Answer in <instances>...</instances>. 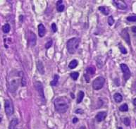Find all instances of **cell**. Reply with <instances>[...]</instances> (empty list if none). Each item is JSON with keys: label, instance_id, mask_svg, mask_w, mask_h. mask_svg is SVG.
Instances as JSON below:
<instances>
[{"label": "cell", "instance_id": "cell-16", "mask_svg": "<svg viewBox=\"0 0 136 129\" xmlns=\"http://www.w3.org/2000/svg\"><path fill=\"white\" fill-rule=\"evenodd\" d=\"M114 99L116 102L120 103L121 102H122V100H123V97L120 93H116L114 95Z\"/></svg>", "mask_w": 136, "mask_h": 129}, {"label": "cell", "instance_id": "cell-3", "mask_svg": "<svg viewBox=\"0 0 136 129\" xmlns=\"http://www.w3.org/2000/svg\"><path fill=\"white\" fill-rule=\"evenodd\" d=\"M105 83V79L104 78H103L102 76L97 77V78L94 80L93 83V89L95 90H99L102 89L104 86V84Z\"/></svg>", "mask_w": 136, "mask_h": 129}, {"label": "cell", "instance_id": "cell-17", "mask_svg": "<svg viewBox=\"0 0 136 129\" xmlns=\"http://www.w3.org/2000/svg\"><path fill=\"white\" fill-rule=\"evenodd\" d=\"M62 3H63V1H61V0L57 2V9L59 12H62L64 10V5L62 4Z\"/></svg>", "mask_w": 136, "mask_h": 129}, {"label": "cell", "instance_id": "cell-30", "mask_svg": "<svg viewBox=\"0 0 136 129\" xmlns=\"http://www.w3.org/2000/svg\"><path fill=\"white\" fill-rule=\"evenodd\" d=\"M26 81L25 79V76H24V75H23L22 78H21V85L24 87V86H26Z\"/></svg>", "mask_w": 136, "mask_h": 129}, {"label": "cell", "instance_id": "cell-24", "mask_svg": "<svg viewBox=\"0 0 136 129\" xmlns=\"http://www.w3.org/2000/svg\"><path fill=\"white\" fill-rule=\"evenodd\" d=\"M71 77L72 78V79L74 80H76L78 78V76H79V73L78 72H73V73H71Z\"/></svg>", "mask_w": 136, "mask_h": 129}, {"label": "cell", "instance_id": "cell-9", "mask_svg": "<svg viewBox=\"0 0 136 129\" xmlns=\"http://www.w3.org/2000/svg\"><path fill=\"white\" fill-rule=\"evenodd\" d=\"M121 36L123 37V39L126 42V43L130 45V36L129 34L128 33V30L127 29H123L121 32Z\"/></svg>", "mask_w": 136, "mask_h": 129}, {"label": "cell", "instance_id": "cell-35", "mask_svg": "<svg viewBox=\"0 0 136 129\" xmlns=\"http://www.w3.org/2000/svg\"><path fill=\"white\" fill-rule=\"evenodd\" d=\"M78 119H77V118H74V119H73V123H76L78 122Z\"/></svg>", "mask_w": 136, "mask_h": 129}, {"label": "cell", "instance_id": "cell-32", "mask_svg": "<svg viewBox=\"0 0 136 129\" xmlns=\"http://www.w3.org/2000/svg\"><path fill=\"white\" fill-rule=\"evenodd\" d=\"M84 76H85V80H86L87 83H90V76H89L88 75H87L86 73H85V75H84Z\"/></svg>", "mask_w": 136, "mask_h": 129}, {"label": "cell", "instance_id": "cell-37", "mask_svg": "<svg viewBox=\"0 0 136 129\" xmlns=\"http://www.w3.org/2000/svg\"><path fill=\"white\" fill-rule=\"evenodd\" d=\"M133 104H134V105L136 106V98L133 100Z\"/></svg>", "mask_w": 136, "mask_h": 129}, {"label": "cell", "instance_id": "cell-34", "mask_svg": "<svg viewBox=\"0 0 136 129\" xmlns=\"http://www.w3.org/2000/svg\"><path fill=\"white\" fill-rule=\"evenodd\" d=\"M132 31H133V33H136V27L135 26L132 27Z\"/></svg>", "mask_w": 136, "mask_h": 129}, {"label": "cell", "instance_id": "cell-5", "mask_svg": "<svg viewBox=\"0 0 136 129\" xmlns=\"http://www.w3.org/2000/svg\"><path fill=\"white\" fill-rule=\"evenodd\" d=\"M121 71H122V72L123 73V78L126 81L128 80L130 78V76H131V73H130L128 66L125 63H121Z\"/></svg>", "mask_w": 136, "mask_h": 129}, {"label": "cell", "instance_id": "cell-1", "mask_svg": "<svg viewBox=\"0 0 136 129\" xmlns=\"http://www.w3.org/2000/svg\"><path fill=\"white\" fill-rule=\"evenodd\" d=\"M69 102L66 97H59L54 100V106L59 113H65L69 109Z\"/></svg>", "mask_w": 136, "mask_h": 129}, {"label": "cell", "instance_id": "cell-14", "mask_svg": "<svg viewBox=\"0 0 136 129\" xmlns=\"http://www.w3.org/2000/svg\"><path fill=\"white\" fill-rule=\"evenodd\" d=\"M95 73V68L94 66H90L87 69L86 74L90 77L93 76V75H94Z\"/></svg>", "mask_w": 136, "mask_h": 129}, {"label": "cell", "instance_id": "cell-26", "mask_svg": "<svg viewBox=\"0 0 136 129\" xmlns=\"http://www.w3.org/2000/svg\"><path fill=\"white\" fill-rule=\"evenodd\" d=\"M123 123H124L126 126H129L130 123V121L129 118H128V117L124 118V119H123Z\"/></svg>", "mask_w": 136, "mask_h": 129}, {"label": "cell", "instance_id": "cell-12", "mask_svg": "<svg viewBox=\"0 0 136 129\" xmlns=\"http://www.w3.org/2000/svg\"><path fill=\"white\" fill-rule=\"evenodd\" d=\"M46 33V29H45V27L44 26V25L42 23H40L38 25V34H39V36L40 37H42L44 36Z\"/></svg>", "mask_w": 136, "mask_h": 129}, {"label": "cell", "instance_id": "cell-36", "mask_svg": "<svg viewBox=\"0 0 136 129\" xmlns=\"http://www.w3.org/2000/svg\"><path fill=\"white\" fill-rule=\"evenodd\" d=\"M78 129H86V128L85 126H80Z\"/></svg>", "mask_w": 136, "mask_h": 129}, {"label": "cell", "instance_id": "cell-15", "mask_svg": "<svg viewBox=\"0 0 136 129\" xmlns=\"http://www.w3.org/2000/svg\"><path fill=\"white\" fill-rule=\"evenodd\" d=\"M18 123V119H14L11 121L10 124H9V129H17L16 126Z\"/></svg>", "mask_w": 136, "mask_h": 129}, {"label": "cell", "instance_id": "cell-22", "mask_svg": "<svg viewBox=\"0 0 136 129\" xmlns=\"http://www.w3.org/2000/svg\"><path fill=\"white\" fill-rule=\"evenodd\" d=\"M11 30V27L10 25L9 24H5V25H4V26L2 27V30H3V32L4 33H8Z\"/></svg>", "mask_w": 136, "mask_h": 129}, {"label": "cell", "instance_id": "cell-7", "mask_svg": "<svg viewBox=\"0 0 136 129\" xmlns=\"http://www.w3.org/2000/svg\"><path fill=\"white\" fill-rule=\"evenodd\" d=\"M113 2L114 4L119 9L123 10V9H126V8H127V4H126L124 1H122V0H114Z\"/></svg>", "mask_w": 136, "mask_h": 129}, {"label": "cell", "instance_id": "cell-10", "mask_svg": "<svg viewBox=\"0 0 136 129\" xmlns=\"http://www.w3.org/2000/svg\"><path fill=\"white\" fill-rule=\"evenodd\" d=\"M18 87V80H11L9 84V90H10L11 92H15Z\"/></svg>", "mask_w": 136, "mask_h": 129}, {"label": "cell", "instance_id": "cell-8", "mask_svg": "<svg viewBox=\"0 0 136 129\" xmlns=\"http://www.w3.org/2000/svg\"><path fill=\"white\" fill-rule=\"evenodd\" d=\"M36 35H35L33 32H30V37H29V45L31 47H34L36 45Z\"/></svg>", "mask_w": 136, "mask_h": 129}, {"label": "cell", "instance_id": "cell-6", "mask_svg": "<svg viewBox=\"0 0 136 129\" xmlns=\"http://www.w3.org/2000/svg\"><path fill=\"white\" fill-rule=\"evenodd\" d=\"M34 85H35V88L37 91V93L39 94L40 97L44 101L45 99H44V89L42 84L40 83V81H36L35 83H34Z\"/></svg>", "mask_w": 136, "mask_h": 129}, {"label": "cell", "instance_id": "cell-19", "mask_svg": "<svg viewBox=\"0 0 136 129\" xmlns=\"http://www.w3.org/2000/svg\"><path fill=\"white\" fill-rule=\"evenodd\" d=\"M78 61L76 59H73L72 60V61L69 63V68L71 69H73L76 68L77 66H78Z\"/></svg>", "mask_w": 136, "mask_h": 129}, {"label": "cell", "instance_id": "cell-11", "mask_svg": "<svg viewBox=\"0 0 136 129\" xmlns=\"http://www.w3.org/2000/svg\"><path fill=\"white\" fill-rule=\"evenodd\" d=\"M106 117V112H100L97 114L96 116H95V119H96V120L98 122H101V121H104Z\"/></svg>", "mask_w": 136, "mask_h": 129}, {"label": "cell", "instance_id": "cell-25", "mask_svg": "<svg viewBox=\"0 0 136 129\" xmlns=\"http://www.w3.org/2000/svg\"><path fill=\"white\" fill-rule=\"evenodd\" d=\"M119 49L120 51H121V52L123 54H127V50L123 46V45H119Z\"/></svg>", "mask_w": 136, "mask_h": 129}, {"label": "cell", "instance_id": "cell-39", "mask_svg": "<svg viewBox=\"0 0 136 129\" xmlns=\"http://www.w3.org/2000/svg\"><path fill=\"white\" fill-rule=\"evenodd\" d=\"M119 129H122V128H119Z\"/></svg>", "mask_w": 136, "mask_h": 129}, {"label": "cell", "instance_id": "cell-27", "mask_svg": "<svg viewBox=\"0 0 136 129\" xmlns=\"http://www.w3.org/2000/svg\"><path fill=\"white\" fill-rule=\"evenodd\" d=\"M108 23H109V25L110 26H111L114 23V19L113 18V16H110L109 17V18H108Z\"/></svg>", "mask_w": 136, "mask_h": 129}, {"label": "cell", "instance_id": "cell-38", "mask_svg": "<svg viewBox=\"0 0 136 129\" xmlns=\"http://www.w3.org/2000/svg\"><path fill=\"white\" fill-rule=\"evenodd\" d=\"M1 121H2V118L0 117V123H1Z\"/></svg>", "mask_w": 136, "mask_h": 129}, {"label": "cell", "instance_id": "cell-23", "mask_svg": "<svg viewBox=\"0 0 136 129\" xmlns=\"http://www.w3.org/2000/svg\"><path fill=\"white\" fill-rule=\"evenodd\" d=\"M119 110L121 112H127L128 110V106L127 104H123L119 107Z\"/></svg>", "mask_w": 136, "mask_h": 129}, {"label": "cell", "instance_id": "cell-31", "mask_svg": "<svg viewBox=\"0 0 136 129\" xmlns=\"http://www.w3.org/2000/svg\"><path fill=\"white\" fill-rule=\"evenodd\" d=\"M52 30H53L54 33H56L57 30V25H56V23H53L52 24Z\"/></svg>", "mask_w": 136, "mask_h": 129}, {"label": "cell", "instance_id": "cell-4", "mask_svg": "<svg viewBox=\"0 0 136 129\" xmlns=\"http://www.w3.org/2000/svg\"><path fill=\"white\" fill-rule=\"evenodd\" d=\"M4 107L6 114L9 116H11L13 114V106L12 102L9 99H6L4 102Z\"/></svg>", "mask_w": 136, "mask_h": 129}, {"label": "cell", "instance_id": "cell-2", "mask_svg": "<svg viewBox=\"0 0 136 129\" xmlns=\"http://www.w3.org/2000/svg\"><path fill=\"white\" fill-rule=\"evenodd\" d=\"M80 40L78 37H73L71 39L68 40L66 44V47L68 52L71 54H73L76 52V50L78 48Z\"/></svg>", "mask_w": 136, "mask_h": 129}, {"label": "cell", "instance_id": "cell-18", "mask_svg": "<svg viewBox=\"0 0 136 129\" xmlns=\"http://www.w3.org/2000/svg\"><path fill=\"white\" fill-rule=\"evenodd\" d=\"M98 9H99L104 15H105V16L108 15L109 13V9L106 7H100L98 8Z\"/></svg>", "mask_w": 136, "mask_h": 129}, {"label": "cell", "instance_id": "cell-20", "mask_svg": "<svg viewBox=\"0 0 136 129\" xmlns=\"http://www.w3.org/2000/svg\"><path fill=\"white\" fill-rule=\"evenodd\" d=\"M83 97H84V93L83 91H80L78 94V97H77V103L79 104L83 101Z\"/></svg>", "mask_w": 136, "mask_h": 129}, {"label": "cell", "instance_id": "cell-28", "mask_svg": "<svg viewBox=\"0 0 136 129\" xmlns=\"http://www.w3.org/2000/svg\"><path fill=\"white\" fill-rule=\"evenodd\" d=\"M52 43H53V41H52V40H50L49 42H47L46 43V45H45V48H46L47 50L49 49V48H50V47H52Z\"/></svg>", "mask_w": 136, "mask_h": 129}, {"label": "cell", "instance_id": "cell-40", "mask_svg": "<svg viewBox=\"0 0 136 129\" xmlns=\"http://www.w3.org/2000/svg\"><path fill=\"white\" fill-rule=\"evenodd\" d=\"M0 109H1V105H0Z\"/></svg>", "mask_w": 136, "mask_h": 129}, {"label": "cell", "instance_id": "cell-29", "mask_svg": "<svg viewBox=\"0 0 136 129\" xmlns=\"http://www.w3.org/2000/svg\"><path fill=\"white\" fill-rule=\"evenodd\" d=\"M127 20L130 22H135L136 21V16H129L127 18Z\"/></svg>", "mask_w": 136, "mask_h": 129}, {"label": "cell", "instance_id": "cell-33", "mask_svg": "<svg viewBox=\"0 0 136 129\" xmlns=\"http://www.w3.org/2000/svg\"><path fill=\"white\" fill-rule=\"evenodd\" d=\"M76 113H81V114H83V109H77L76 111Z\"/></svg>", "mask_w": 136, "mask_h": 129}, {"label": "cell", "instance_id": "cell-21", "mask_svg": "<svg viewBox=\"0 0 136 129\" xmlns=\"http://www.w3.org/2000/svg\"><path fill=\"white\" fill-rule=\"evenodd\" d=\"M59 77L58 75H54V79L52 80V82L50 83V85L52 86H56L57 85V83H58V80H59Z\"/></svg>", "mask_w": 136, "mask_h": 129}, {"label": "cell", "instance_id": "cell-13", "mask_svg": "<svg viewBox=\"0 0 136 129\" xmlns=\"http://www.w3.org/2000/svg\"><path fill=\"white\" fill-rule=\"evenodd\" d=\"M37 71L40 74H44V67L42 62L40 60L37 61Z\"/></svg>", "mask_w": 136, "mask_h": 129}]
</instances>
